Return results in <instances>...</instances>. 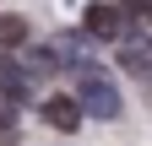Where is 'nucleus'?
I'll return each instance as SVG.
<instances>
[{"instance_id":"1","label":"nucleus","mask_w":152,"mask_h":146,"mask_svg":"<svg viewBox=\"0 0 152 146\" xmlns=\"http://www.w3.org/2000/svg\"><path fill=\"white\" fill-rule=\"evenodd\" d=\"M76 103H82V114H92V119H120V87H114L103 70H76Z\"/></svg>"},{"instance_id":"2","label":"nucleus","mask_w":152,"mask_h":146,"mask_svg":"<svg viewBox=\"0 0 152 146\" xmlns=\"http://www.w3.org/2000/svg\"><path fill=\"white\" fill-rule=\"evenodd\" d=\"M82 33H87V38H103V43L125 38V11H120V6H87Z\"/></svg>"},{"instance_id":"3","label":"nucleus","mask_w":152,"mask_h":146,"mask_svg":"<svg viewBox=\"0 0 152 146\" xmlns=\"http://www.w3.org/2000/svg\"><path fill=\"white\" fill-rule=\"evenodd\" d=\"M38 114H44V124L60 130V135H76V130H82V103H76V98H44Z\"/></svg>"},{"instance_id":"4","label":"nucleus","mask_w":152,"mask_h":146,"mask_svg":"<svg viewBox=\"0 0 152 146\" xmlns=\"http://www.w3.org/2000/svg\"><path fill=\"white\" fill-rule=\"evenodd\" d=\"M54 54H60V65L87 70V38L82 33H60V38H54Z\"/></svg>"},{"instance_id":"5","label":"nucleus","mask_w":152,"mask_h":146,"mask_svg":"<svg viewBox=\"0 0 152 146\" xmlns=\"http://www.w3.org/2000/svg\"><path fill=\"white\" fill-rule=\"evenodd\" d=\"M27 38V22L22 16H0V43H22Z\"/></svg>"}]
</instances>
